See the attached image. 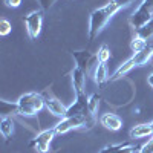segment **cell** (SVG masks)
I'll use <instances>...</instances> for the list:
<instances>
[{"label": "cell", "mask_w": 153, "mask_h": 153, "mask_svg": "<svg viewBox=\"0 0 153 153\" xmlns=\"http://www.w3.org/2000/svg\"><path fill=\"white\" fill-rule=\"evenodd\" d=\"M118 11H120V8L117 6V3L113 0L107 2L103 8H98V9L92 11L91 20H89V42H92L95 37H98V34L103 31V28L107 25V22Z\"/></svg>", "instance_id": "cell-1"}, {"label": "cell", "mask_w": 153, "mask_h": 153, "mask_svg": "<svg viewBox=\"0 0 153 153\" xmlns=\"http://www.w3.org/2000/svg\"><path fill=\"white\" fill-rule=\"evenodd\" d=\"M153 57V37L150 40H147V46L139 51V52H133V55L126 60L123 65L115 71V74L110 76V81H115V80H120L123 75H126L127 72H130L133 68H138V66H144L147 65V61Z\"/></svg>", "instance_id": "cell-2"}, {"label": "cell", "mask_w": 153, "mask_h": 153, "mask_svg": "<svg viewBox=\"0 0 153 153\" xmlns=\"http://www.w3.org/2000/svg\"><path fill=\"white\" fill-rule=\"evenodd\" d=\"M19 107L22 117H34L45 107V98L42 94L28 92L19 98Z\"/></svg>", "instance_id": "cell-3"}, {"label": "cell", "mask_w": 153, "mask_h": 153, "mask_svg": "<svg viewBox=\"0 0 153 153\" xmlns=\"http://www.w3.org/2000/svg\"><path fill=\"white\" fill-rule=\"evenodd\" d=\"M95 124V121H92L89 117L86 115H75V117H68V118H63L54 129L57 132V135H65L74 129H80V127H91Z\"/></svg>", "instance_id": "cell-4"}, {"label": "cell", "mask_w": 153, "mask_h": 153, "mask_svg": "<svg viewBox=\"0 0 153 153\" xmlns=\"http://www.w3.org/2000/svg\"><path fill=\"white\" fill-rule=\"evenodd\" d=\"M152 12H153V0H143V3L139 5V8L133 12L129 20L130 26L135 31L143 28L144 25H147L152 20Z\"/></svg>", "instance_id": "cell-5"}, {"label": "cell", "mask_w": 153, "mask_h": 153, "mask_svg": "<svg viewBox=\"0 0 153 153\" xmlns=\"http://www.w3.org/2000/svg\"><path fill=\"white\" fill-rule=\"evenodd\" d=\"M43 14L45 12L40 9V11H32L28 16H25V25H26V31H28V35L31 40H35L42 32Z\"/></svg>", "instance_id": "cell-6"}, {"label": "cell", "mask_w": 153, "mask_h": 153, "mask_svg": "<svg viewBox=\"0 0 153 153\" xmlns=\"http://www.w3.org/2000/svg\"><path fill=\"white\" fill-rule=\"evenodd\" d=\"M57 135L55 129H48V130H43L37 135V138H34L32 141L29 143V147L37 150L38 153H48L49 152V147H51V143H52L54 136Z\"/></svg>", "instance_id": "cell-7"}, {"label": "cell", "mask_w": 153, "mask_h": 153, "mask_svg": "<svg viewBox=\"0 0 153 153\" xmlns=\"http://www.w3.org/2000/svg\"><path fill=\"white\" fill-rule=\"evenodd\" d=\"M72 58L75 60L76 68H80L83 72H89L94 65H98V55L91 54L89 51H74Z\"/></svg>", "instance_id": "cell-8"}, {"label": "cell", "mask_w": 153, "mask_h": 153, "mask_svg": "<svg viewBox=\"0 0 153 153\" xmlns=\"http://www.w3.org/2000/svg\"><path fill=\"white\" fill-rule=\"evenodd\" d=\"M43 98H45V107L52 113L55 117H60V118H65L66 117V112H68V107L63 104V101H60L58 98H55L54 95H51L49 92H45L42 94Z\"/></svg>", "instance_id": "cell-9"}, {"label": "cell", "mask_w": 153, "mask_h": 153, "mask_svg": "<svg viewBox=\"0 0 153 153\" xmlns=\"http://www.w3.org/2000/svg\"><path fill=\"white\" fill-rule=\"evenodd\" d=\"M72 84H74V91H75V95H78V94H86L84 91V87H86V72H83L80 68H74L72 72Z\"/></svg>", "instance_id": "cell-10"}, {"label": "cell", "mask_w": 153, "mask_h": 153, "mask_svg": "<svg viewBox=\"0 0 153 153\" xmlns=\"http://www.w3.org/2000/svg\"><path fill=\"white\" fill-rule=\"evenodd\" d=\"M101 126H104L107 130H112V132H117L123 127V120L118 117L117 113H104L100 120Z\"/></svg>", "instance_id": "cell-11"}, {"label": "cell", "mask_w": 153, "mask_h": 153, "mask_svg": "<svg viewBox=\"0 0 153 153\" xmlns=\"http://www.w3.org/2000/svg\"><path fill=\"white\" fill-rule=\"evenodd\" d=\"M153 135V127H152V123H144V124H138L135 126L133 129L130 130V138H147V136H152Z\"/></svg>", "instance_id": "cell-12"}, {"label": "cell", "mask_w": 153, "mask_h": 153, "mask_svg": "<svg viewBox=\"0 0 153 153\" xmlns=\"http://www.w3.org/2000/svg\"><path fill=\"white\" fill-rule=\"evenodd\" d=\"M0 115H2V117H12V115H20L19 103H9V101L0 100Z\"/></svg>", "instance_id": "cell-13"}, {"label": "cell", "mask_w": 153, "mask_h": 153, "mask_svg": "<svg viewBox=\"0 0 153 153\" xmlns=\"http://www.w3.org/2000/svg\"><path fill=\"white\" fill-rule=\"evenodd\" d=\"M95 83L98 86H103L106 81H109V74H107V66H106V63H101L98 61V65L95 68Z\"/></svg>", "instance_id": "cell-14"}, {"label": "cell", "mask_w": 153, "mask_h": 153, "mask_svg": "<svg viewBox=\"0 0 153 153\" xmlns=\"http://www.w3.org/2000/svg\"><path fill=\"white\" fill-rule=\"evenodd\" d=\"M0 132H2L5 139H9L14 133V121L11 117H2L0 120Z\"/></svg>", "instance_id": "cell-15"}, {"label": "cell", "mask_w": 153, "mask_h": 153, "mask_svg": "<svg viewBox=\"0 0 153 153\" xmlns=\"http://www.w3.org/2000/svg\"><path fill=\"white\" fill-rule=\"evenodd\" d=\"M100 94H94L89 97V103H87V113H89V118L91 120H95V115L98 112V107H100Z\"/></svg>", "instance_id": "cell-16"}, {"label": "cell", "mask_w": 153, "mask_h": 153, "mask_svg": "<svg viewBox=\"0 0 153 153\" xmlns=\"http://www.w3.org/2000/svg\"><path fill=\"white\" fill-rule=\"evenodd\" d=\"M135 37L136 38H141V40H150L153 37V19L144 25L143 28H139L138 31H135Z\"/></svg>", "instance_id": "cell-17"}, {"label": "cell", "mask_w": 153, "mask_h": 153, "mask_svg": "<svg viewBox=\"0 0 153 153\" xmlns=\"http://www.w3.org/2000/svg\"><path fill=\"white\" fill-rule=\"evenodd\" d=\"M98 61H101V63H107L109 61V58H110V49H109V46L107 45H101V48L98 49Z\"/></svg>", "instance_id": "cell-18"}, {"label": "cell", "mask_w": 153, "mask_h": 153, "mask_svg": "<svg viewBox=\"0 0 153 153\" xmlns=\"http://www.w3.org/2000/svg\"><path fill=\"white\" fill-rule=\"evenodd\" d=\"M11 31H12V25H11V22L6 20V19H2V20H0V35L6 37V35L11 34Z\"/></svg>", "instance_id": "cell-19"}, {"label": "cell", "mask_w": 153, "mask_h": 153, "mask_svg": "<svg viewBox=\"0 0 153 153\" xmlns=\"http://www.w3.org/2000/svg\"><path fill=\"white\" fill-rule=\"evenodd\" d=\"M146 46H147V40H141V38H136V37L130 43V48H132L133 52H139V51H143Z\"/></svg>", "instance_id": "cell-20"}, {"label": "cell", "mask_w": 153, "mask_h": 153, "mask_svg": "<svg viewBox=\"0 0 153 153\" xmlns=\"http://www.w3.org/2000/svg\"><path fill=\"white\" fill-rule=\"evenodd\" d=\"M124 144L121 143V144H112V146H106L104 149H101L98 153H117L121 147H123Z\"/></svg>", "instance_id": "cell-21"}, {"label": "cell", "mask_w": 153, "mask_h": 153, "mask_svg": "<svg viewBox=\"0 0 153 153\" xmlns=\"http://www.w3.org/2000/svg\"><path fill=\"white\" fill-rule=\"evenodd\" d=\"M37 2L40 3L42 11H43V12H46V11H49L51 8H52V5L57 2V0H37Z\"/></svg>", "instance_id": "cell-22"}, {"label": "cell", "mask_w": 153, "mask_h": 153, "mask_svg": "<svg viewBox=\"0 0 153 153\" xmlns=\"http://www.w3.org/2000/svg\"><path fill=\"white\" fill-rule=\"evenodd\" d=\"M139 153H153V135H152V138L149 139V141L141 147Z\"/></svg>", "instance_id": "cell-23"}, {"label": "cell", "mask_w": 153, "mask_h": 153, "mask_svg": "<svg viewBox=\"0 0 153 153\" xmlns=\"http://www.w3.org/2000/svg\"><path fill=\"white\" fill-rule=\"evenodd\" d=\"M115 3H117V6L121 9V8H127V6H130L135 0H113Z\"/></svg>", "instance_id": "cell-24"}, {"label": "cell", "mask_w": 153, "mask_h": 153, "mask_svg": "<svg viewBox=\"0 0 153 153\" xmlns=\"http://www.w3.org/2000/svg\"><path fill=\"white\" fill-rule=\"evenodd\" d=\"M135 152V147L133 146H130V144H124L117 153H133Z\"/></svg>", "instance_id": "cell-25"}, {"label": "cell", "mask_w": 153, "mask_h": 153, "mask_svg": "<svg viewBox=\"0 0 153 153\" xmlns=\"http://www.w3.org/2000/svg\"><path fill=\"white\" fill-rule=\"evenodd\" d=\"M5 5L8 8H19L22 5V0H5Z\"/></svg>", "instance_id": "cell-26"}, {"label": "cell", "mask_w": 153, "mask_h": 153, "mask_svg": "<svg viewBox=\"0 0 153 153\" xmlns=\"http://www.w3.org/2000/svg\"><path fill=\"white\" fill-rule=\"evenodd\" d=\"M147 83H149V86H150V87H153V72L147 76Z\"/></svg>", "instance_id": "cell-27"}, {"label": "cell", "mask_w": 153, "mask_h": 153, "mask_svg": "<svg viewBox=\"0 0 153 153\" xmlns=\"http://www.w3.org/2000/svg\"><path fill=\"white\" fill-rule=\"evenodd\" d=\"M152 19H153V12H152Z\"/></svg>", "instance_id": "cell-28"}, {"label": "cell", "mask_w": 153, "mask_h": 153, "mask_svg": "<svg viewBox=\"0 0 153 153\" xmlns=\"http://www.w3.org/2000/svg\"><path fill=\"white\" fill-rule=\"evenodd\" d=\"M152 127H153V121H152Z\"/></svg>", "instance_id": "cell-29"}]
</instances>
